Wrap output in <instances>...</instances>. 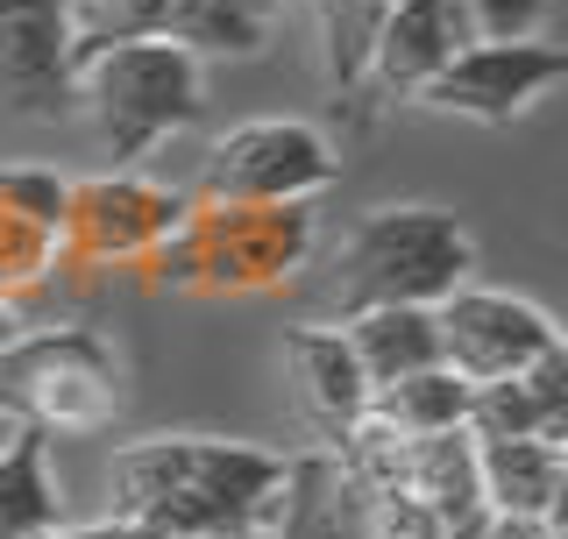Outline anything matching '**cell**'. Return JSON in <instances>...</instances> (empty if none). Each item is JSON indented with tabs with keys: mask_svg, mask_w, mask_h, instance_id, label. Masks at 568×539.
Masks as SVG:
<instances>
[{
	"mask_svg": "<svg viewBox=\"0 0 568 539\" xmlns=\"http://www.w3.org/2000/svg\"><path fill=\"white\" fill-rule=\"evenodd\" d=\"M277 447L221 440V434H150L114 447V518L178 539H271L284 505Z\"/></svg>",
	"mask_w": 568,
	"mask_h": 539,
	"instance_id": "cell-1",
	"label": "cell"
},
{
	"mask_svg": "<svg viewBox=\"0 0 568 539\" xmlns=\"http://www.w3.org/2000/svg\"><path fill=\"white\" fill-rule=\"evenodd\" d=\"M71 106L93 114V135L114 156V171H135L156 142H171L206 114V58H192L171 35H129V43L79 50Z\"/></svg>",
	"mask_w": 568,
	"mask_h": 539,
	"instance_id": "cell-2",
	"label": "cell"
},
{
	"mask_svg": "<svg viewBox=\"0 0 568 539\" xmlns=\"http://www.w3.org/2000/svg\"><path fill=\"white\" fill-rule=\"evenodd\" d=\"M476 242L440 206H369L334 248V313L369 305H440L455 284H469Z\"/></svg>",
	"mask_w": 568,
	"mask_h": 539,
	"instance_id": "cell-3",
	"label": "cell"
},
{
	"mask_svg": "<svg viewBox=\"0 0 568 539\" xmlns=\"http://www.w3.org/2000/svg\"><path fill=\"white\" fill-rule=\"evenodd\" d=\"M121 411V355L100 327H22L0 348V419L43 440L106 434Z\"/></svg>",
	"mask_w": 568,
	"mask_h": 539,
	"instance_id": "cell-4",
	"label": "cell"
},
{
	"mask_svg": "<svg viewBox=\"0 0 568 539\" xmlns=\"http://www.w3.org/2000/svg\"><path fill=\"white\" fill-rule=\"evenodd\" d=\"M320 221L313 206H192L185 227L150 256L178 292H277L313 263Z\"/></svg>",
	"mask_w": 568,
	"mask_h": 539,
	"instance_id": "cell-5",
	"label": "cell"
},
{
	"mask_svg": "<svg viewBox=\"0 0 568 539\" xmlns=\"http://www.w3.org/2000/svg\"><path fill=\"white\" fill-rule=\"evenodd\" d=\"M334 177H342V150L327 142V129L292 114H256L206 150L192 206H313Z\"/></svg>",
	"mask_w": 568,
	"mask_h": 539,
	"instance_id": "cell-6",
	"label": "cell"
},
{
	"mask_svg": "<svg viewBox=\"0 0 568 539\" xmlns=\"http://www.w3.org/2000/svg\"><path fill=\"white\" fill-rule=\"evenodd\" d=\"M192 213V192L156 185L142 171H100L79 177L64 200L58 227V256L71 263H150Z\"/></svg>",
	"mask_w": 568,
	"mask_h": 539,
	"instance_id": "cell-7",
	"label": "cell"
},
{
	"mask_svg": "<svg viewBox=\"0 0 568 539\" xmlns=\"http://www.w3.org/2000/svg\"><path fill=\"white\" fill-rule=\"evenodd\" d=\"M434 327H440V363L462 384H497V376H519L532 363H547V355H561L555 319L532 298L490 292V284H455L434 305Z\"/></svg>",
	"mask_w": 568,
	"mask_h": 539,
	"instance_id": "cell-8",
	"label": "cell"
},
{
	"mask_svg": "<svg viewBox=\"0 0 568 539\" xmlns=\"http://www.w3.org/2000/svg\"><path fill=\"white\" fill-rule=\"evenodd\" d=\"M561 79H568V58L555 43H540V35H526V43H484V35H476V43H462L455 58L419 85V106L455 114V121H484V129H505V121H519L532 100L555 93Z\"/></svg>",
	"mask_w": 568,
	"mask_h": 539,
	"instance_id": "cell-9",
	"label": "cell"
},
{
	"mask_svg": "<svg viewBox=\"0 0 568 539\" xmlns=\"http://www.w3.org/2000/svg\"><path fill=\"white\" fill-rule=\"evenodd\" d=\"M71 71H79L71 0H0V114H71Z\"/></svg>",
	"mask_w": 568,
	"mask_h": 539,
	"instance_id": "cell-10",
	"label": "cell"
},
{
	"mask_svg": "<svg viewBox=\"0 0 568 539\" xmlns=\"http://www.w3.org/2000/svg\"><path fill=\"white\" fill-rule=\"evenodd\" d=\"M462 43H476L469 0H390V14L377 22V43H369L363 100H419V85Z\"/></svg>",
	"mask_w": 568,
	"mask_h": 539,
	"instance_id": "cell-11",
	"label": "cell"
},
{
	"mask_svg": "<svg viewBox=\"0 0 568 539\" xmlns=\"http://www.w3.org/2000/svg\"><path fill=\"white\" fill-rule=\"evenodd\" d=\"M284 376H292L298 411L320 426L327 447L369 411V376H363V363H355L348 334L327 327V319H298V327H284Z\"/></svg>",
	"mask_w": 568,
	"mask_h": 539,
	"instance_id": "cell-12",
	"label": "cell"
},
{
	"mask_svg": "<svg viewBox=\"0 0 568 539\" xmlns=\"http://www.w3.org/2000/svg\"><path fill=\"white\" fill-rule=\"evenodd\" d=\"M469 434L476 440H568V355H547L519 376L469 384Z\"/></svg>",
	"mask_w": 568,
	"mask_h": 539,
	"instance_id": "cell-13",
	"label": "cell"
},
{
	"mask_svg": "<svg viewBox=\"0 0 568 539\" xmlns=\"http://www.w3.org/2000/svg\"><path fill=\"white\" fill-rule=\"evenodd\" d=\"M271 539H369V497L348 482L334 447L284 461V505Z\"/></svg>",
	"mask_w": 568,
	"mask_h": 539,
	"instance_id": "cell-14",
	"label": "cell"
},
{
	"mask_svg": "<svg viewBox=\"0 0 568 539\" xmlns=\"http://www.w3.org/2000/svg\"><path fill=\"white\" fill-rule=\"evenodd\" d=\"M476 490L497 518H561L568 455L555 440H476Z\"/></svg>",
	"mask_w": 568,
	"mask_h": 539,
	"instance_id": "cell-15",
	"label": "cell"
},
{
	"mask_svg": "<svg viewBox=\"0 0 568 539\" xmlns=\"http://www.w3.org/2000/svg\"><path fill=\"white\" fill-rule=\"evenodd\" d=\"M405 490L440 518L448 539H476V526H484L490 511H484V490H476V440H469V426L405 440Z\"/></svg>",
	"mask_w": 568,
	"mask_h": 539,
	"instance_id": "cell-16",
	"label": "cell"
},
{
	"mask_svg": "<svg viewBox=\"0 0 568 539\" xmlns=\"http://www.w3.org/2000/svg\"><path fill=\"white\" fill-rule=\"evenodd\" d=\"M355 363H363L369 390L398 384V376H419L440 363V327H434V305H369V313L342 319Z\"/></svg>",
	"mask_w": 568,
	"mask_h": 539,
	"instance_id": "cell-17",
	"label": "cell"
},
{
	"mask_svg": "<svg viewBox=\"0 0 568 539\" xmlns=\"http://www.w3.org/2000/svg\"><path fill=\"white\" fill-rule=\"evenodd\" d=\"M64 526V490L50 476V440L14 434L0 447V539H43Z\"/></svg>",
	"mask_w": 568,
	"mask_h": 539,
	"instance_id": "cell-18",
	"label": "cell"
},
{
	"mask_svg": "<svg viewBox=\"0 0 568 539\" xmlns=\"http://www.w3.org/2000/svg\"><path fill=\"white\" fill-rule=\"evenodd\" d=\"M277 8L284 0H178L164 35L192 58H256L277 29Z\"/></svg>",
	"mask_w": 568,
	"mask_h": 539,
	"instance_id": "cell-19",
	"label": "cell"
},
{
	"mask_svg": "<svg viewBox=\"0 0 568 539\" xmlns=\"http://www.w3.org/2000/svg\"><path fill=\"white\" fill-rule=\"evenodd\" d=\"M369 419L390 426L398 440H419V434H455V426H469V384L434 363L419 376H398V384L369 390Z\"/></svg>",
	"mask_w": 568,
	"mask_h": 539,
	"instance_id": "cell-20",
	"label": "cell"
},
{
	"mask_svg": "<svg viewBox=\"0 0 568 539\" xmlns=\"http://www.w3.org/2000/svg\"><path fill=\"white\" fill-rule=\"evenodd\" d=\"M313 29H320V79L334 100H363V71H369V43L377 22L390 14V0H306Z\"/></svg>",
	"mask_w": 568,
	"mask_h": 539,
	"instance_id": "cell-21",
	"label": "cell"
},
{
	"mask_svg": "<svg viewBox=\"0 0 568 539\" xmlns=\"http://www.w3.org/2000/svg\"><path fill=\"white\" fill-rule=\"evenodd\" d=\"M178 0H71V35L79 50L129 43V35H164Z\"/></svg>",
	"mask_w": 568,
	"mask_h": 539,
	"instance_id": "cell-22",
	"label": "cell"
},
{
	"mask_svg": "<svg viewBox=\"0 0 568 539\" xmlns=\"http://www.w3.org/2000/svg\"><path fill=\"white\" fill-rule=\"evenodd\" d=\"M64 200H71V177L43 171V164H0V213L43 227V235H58V227H64Z\"/></svg>",
	"mask_w": 568,
	"mask_h": 539,
	"instance_id": "cell-23",
	"label": "cell"
},
{
	"mask_svg": "<svg viewBox=\"0 0 568 539\" xmlns=\"http://www.w3.org/2000/svg\"><path fill=\"white\" fill-rule=\"evenodd\" d=\"M50 263H58V235H43V227L0 213V298L14 305V292H29Z\"/></svg>",
	"mask_w": 568,
	"mask_h": 539,
	"instance_id": "cell-24",
	"label": "cell"
},
{
	"mask_svg": "<svg viewBox=\"0 0 568 539\" xmlns=\"http://www.w3.org/2000/svg\"><path fill=\"white\" fill-rule=\"evenodd\" d=\"M555 0H469V29L484 43H526V35L547 29Z\"/></svg>",
	"mask_w": 568,
	"mask_h": 539,
	"instance_id": "cell-25",
	"label": "cell"
},
{
	"mask_svg": "<svg viewBox=\"0 0 568 539\" xmlns=\"http://www.w3.org/2000/svg\"><path fill=\"white\" fill-rule=\"evenodd\" d=\"M64 539H178V532H150V526H129V518H100V526H79Z\"/></svg>",
	"mask_w": 568,
	"mask_h": 539,
	"instance_id": "cell-26",
	"label": "cell"
},
{
	"mask_svg": "<svg viewBox=\"0 0 568 539\" xmlns=\"http://www.w3.org/2000/svg\"><path fill=\"white\" fill-rule=\"evenodd\" d=\"M14 334H22V313H14V305H8V298H0V348H8V340H14Z\"/></svg>",
	"mask_w": 568,
	"mask_h": 539,
	"instance_id": "cell-27",
	"label": "cell"
},
{
	"mask_svg": "<svg viewBox=\"0 0 568 539\" xmlns=\"http://www.w3.org/2000/svg\"><path fill=\"white\" fill-rule=\"evenodd\" d=\"M14 434H22V426H8V419H0V447H8V440H14Z\"/></svg>",
	"mask_w": 568,
	"mask_h": 539,
	"instance_id": "cell-28",
	"label": "cell"
},
{
	"mask_svg": "<svg viewBox=\"0 0 568 539\" xmlns=\"http://www.w3.org/2000/svg\"><path fill=\"white\" fill-rule=\"evenodd\" d=\"M43 539H64V526H58V532H43Z\"/></svg>",
	"mask_w": 568,
	"mask_h": 539,
	"instance_id": "cell-29",
	"label": "cell"
}]
</instances>
